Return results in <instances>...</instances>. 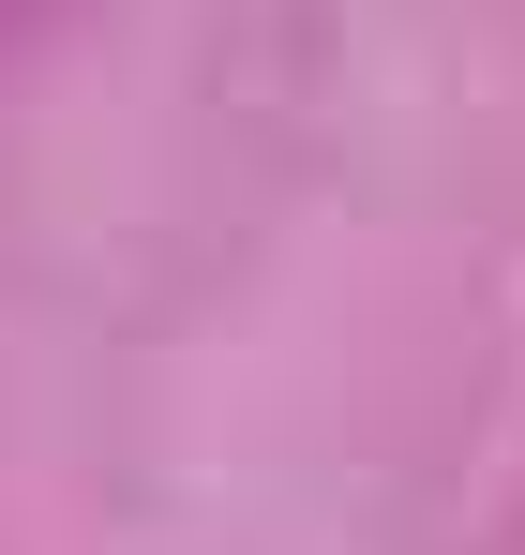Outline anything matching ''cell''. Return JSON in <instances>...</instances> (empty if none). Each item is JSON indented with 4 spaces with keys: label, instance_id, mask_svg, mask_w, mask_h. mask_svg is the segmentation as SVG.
I'll list each match as a JSON object with an SVG mask.
<instances>
[]
</instances>
